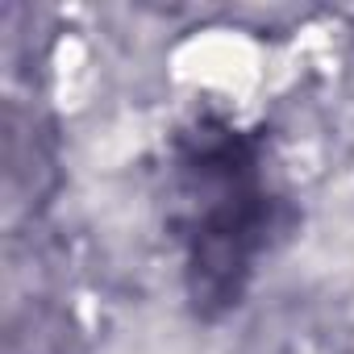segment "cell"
<instances>
[{"label":"cell","mask_w":354,"mask_h":354,"mask_svg":"<svg viewBox=\"0 0 354 354\" xmlns=\"http://www.w3.org/2000/svg\"><path fill=\"white\" fill-rule=\"evenodd\" d=\"M180 175L192 205L188 296L201 317H221L250 283L254 254L275 225V201L259 184L254 142L217 121H201L184 133Z\"/></svg>","instance_id":"cell-1"}]
</instances>
